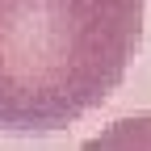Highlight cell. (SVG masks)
Returning <instances> with one entry per match:
<instances>
[{"label":"cell","mask_w":151,"mask_h":151,"mask_svg":"<svg viewBox=\"0 0 151 151\" xmlns=\"http://www.w3.org/2000/svg\"><path fill=\"white\" fill-rule=\"evenodd\" d=\"M92 0H0V130H55L109 97Z\"/></svg>","instance_id":"6da1fadb"}]
</instances>
